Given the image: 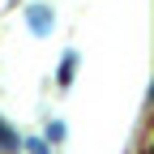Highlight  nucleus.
<instances>
[{"mask_svg":"<svg viewBox=\"0 0 154 154\" xmlns=\"http://www.w3.org/2000/svg\"><path fill=\"white\" fill-rule=\"evenodd\" d=\"M26 22H30V30H34V34H47V30L56 26V17H51V9H47V5H30V9H26Z\"/></svg>","mask_w":154,"mask_h":154,"instance_id":"obj_1","label":"nucleus"},{"mask_svg":"<svg viewBox=\"0 0 154 154\" xmlns=\"http://www.w3.org/2000/svg\"><path fill=\"white\" fill-rule=\"evenodd\" d=\"M73 69H77V51H64V60H60V73H56V82L69 86L73 82Z\"/></svg>","mask_w":154,"mask_h":154,"instance_id":"obj_2","label":"nucleus"},{"mask_svg":"<svg viewBox=\"0 0 154 154\" xmlns=\"http://www.w3.org/2000/svg\"><path fill=\"white\" fill-rule=\"evenodd\" d=\"M0 150H9V154H13V150H22V137H17V133H13L5 120H0Z\"/></svg>","mask_w":154,"mask_h":154,"instance_id":"obj_3","label":"nucleus"},{"mask_svg":"<svg viewBox=\"0 0 154 154\" xmlns=\"http://www.w3.org/2000/svg\"><path fill=\"white\" fill-rule=\"evenodd\" d=\"M22 146H26L30 154H47V146H43V141H38V137H30V141H22Z\"/></svg>","mask_w":154,"mask_h":154,"instance_id":"obj_4","label":"nucleus"}]
</instances>
